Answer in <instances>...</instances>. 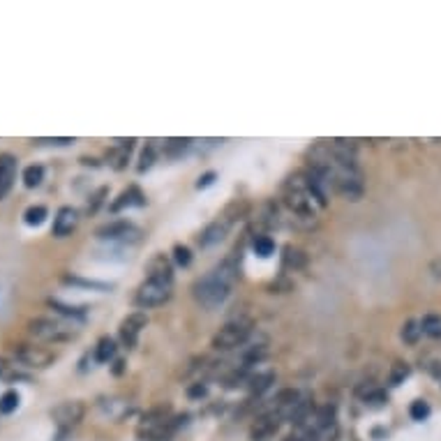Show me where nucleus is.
I'll return each mask as SVG.
<instances>
[{
  "instance_id": "f257e3e1",
  "label": "nucleus",
  "mask_w": 441,
  "mask_h": 441,
  "mask_svg": "<svg viewBox=\"0 0 441 441\" xmlns=\"http://www.w3.org/2000/svg\"><path fill=\"white\" fill-rule=\"evenodd\" d=\"M236 273L238 266L234 259H224L218 268H213L208 275L194 282V298L199 305H204L206 310H213V307L222 305L227 301V296L231 294V287L236 282Z\"/></svg>"
},
{
  "instance_id": "f03ea898",
  "label": "nucleus",
  "mask_w": 441,
  "mask_h": 441,
  "mask_svg": "<svg viewBox=\"0 0 441 441\" xmlns=\"http://www.w3.org/2000/svg\"><path fill=\"white\" fill-rule=\"evenodd\" d=\"M285 204L294 213L296 220H307L312 224L314 218H317V204H314L310 190L305 185L303 173H296L294 178H289V182L285 185Z\"/></svg>"
},
{
  "instance_id": "7ed1b4c3",
  "label": "nucleus",
  "mask_w": 441,
  "mask_h": 441,
  "mask_svg": "<svg viewBox=\"0 0 441 441\" xmlns=\"http://www.w3.org/2000/svg\"><path fill=\"white\" fill-rule=\"evenodd\" d=\"M249 333H252V321H247V319L229 321V323H224L218 333H215L213 347L220 349V352H229V349H236L240 344H245Z\"/></svg>"
},
{
  "instance_id": "20e7f679",
  "label": "nucleus",
  "mask_w": 441,
  "mask_h": 441,
  "mask_svg": "<svg viewBox=\"0 0 441 441\" xmlns=\"http://www.w3.org/2000/svg\"><path fill=\"white\" fill-rule=\"evenodd\" d=\"M28 333L32 337L44 340V342H63L74 335V330L65 326L63 321L49 319V317H35L28 321Z\"/></svg>"
},
{
  "instance_id": "39448f33",
  "label": "nucleus",
  "mask_w": 441,
  "mask_h": 441,
  "mask_svg": "<svg viewBox=\"0 0 441 441\" xmlns=\"http://www.w3.org/2000/svg\"><path fill=\"white\" fill-rule=\"evenodd\" d=\"M333 190L340 192L342 197L352 199H361L363 194V173L359 171V166H352V169H344V166H335V176H333Z\"/></svg>"
},
{
  "instance_id": "423d86ee",
  "label": "nucleus",
  "mask_w": 441,
  "mask_h": 441,
  "mask_svg": "<svg viewBox=\"0 0 441 441\" xmlns=\"http://www.w3.org/2000/svg\"><path fill=\"white\" fill-rule=\"evenodd\" d=\"M12 356L23 368H35V370H44L54 363V354L49 352V349L35 347V344H14Z\"/></svg>"
},
{
  "instance_id": "0eeeda50",
  "label": "nucleus",
  "mask_w": 441,
  "mask_h": 441,
  "mask_svg": "<svg viewBox=\"0 0 441 441\" xmlns=\"http://www.w3.org/2000/svg\"><path fill=\"white\" fill-rule=\"evenodd\" d=\"M83 414H86V406H83V402L79 400H70V402H61L56 406V409L51 411V418L56 423V428L61 430V435H65V432H70L72 428H77Z\"/></svg>"
},
{
  "instance_id": "6e6552de",
  "label": "nucleus",
  "mask_w": 441,
  "mask_h": 441,
  "mask_svg": "<svg viewBox=\"0 0 441 441\" xmlns=\"http://www.w3.org/2000/svg\"><path fill=\"white\" fill-rule=\"evenodd\" d=\"M169 298H171V285L151 280V278H146V282L137 291V305L139 307H157V305L169 301Z\"/></svg>"
},
{
  "instance_id": "1a4fd4ad",
  "label": "nucleus",
  "mask_w": 441,
  "mask_h": 441,
  "mask_svg": "<svg viewBox=\"0 0 441 441\" xmlns=\"http://www.w3.org/2000/svg\"><path fill=\"white\" fill-rule=\"evenodd\" d=\"M282 421H285V418H282V416L278 411H273V409L261 414L259 418L254 421L252 430H249V435H252V441H266V439H271L280 430V423Z\"/></svg>"
},
{
  "instance_id": "9d476101",
  "label": "nucleus",
  "mask_w": 441,
  "mask_h": 441,
  "mask_svg": "<svg viewBox=\"0 0 441 441\" xmlns=\"http://www.w3.org/2000/svg\"><path fill=\"white\" fill-rule=\"evenodd\" d=\"M146 323H148V317L144 312H135V314H130V317H125L123 323H120V340H123V344L132 349V347H137L139 342V335H141V330L146 328Z\"/></svg>"
},
{
  "instance_id": "9b49d317",
  "label": "nucleus",
  "mask_w": 441,
  "mask_h": 441,
  "mask_svg": "<svg viewBox=\"0 0 441 441\" xmlns=\"http://www.w3.org/2000/svg\"><path fill=\"white\" fill-rule=\"evenodd\" d=\"M180 418H169L160 426H151V428H139V439L141 441H171L173 432L180 426Z\"/></svg>"
},
{
  "instance_id": "f8f14e48",
  "label": "nucleus",
  "mask_w": 441,
  "mask_h": 441,
  "mask_svg": "<svg viewBox=\"0 0 441 441\" xmlns=\"http://www.w3.org/2000/svg\"><path fill=\"white\" fill-rule=\"evenodd\" d=\"M77 224H79V213L70 206L61 208L54 218V236H58V238L70 236L72 231L77 229Z\"/></svg>"
},
{
  "instance_id": "ddd939ff",
  "label": "nucleus",
  "mask_w": 441,
  "mask_h": 441,
  "mask_svg": "<svg viewBox=\"0 0 441 441\" xmlns=\"http://www.w3.org/2000/svg\"><path fill=\"white\" fill-rule=\"evenodd\" d=\"M16 178V157L10 153L0 155V199H5V194L10 192Z\"/></svg>"
},
{
  "instance_id": "4468645a",
  "label": "nucleus",
  "mask_w": 441,
  "mask_h": 441,
  "mask_svg": "<svg viewBox=\"0 0 441 441\" xmlns=\"http://www.w3.org/2000/svg\"><path fill=\"white\" fill-rule=\"evenodd\" d=\"M148 278L157 280V282H166V285H173V268L171 261L166 259L164 254H157L155 259L148 263Z\"/></svg>"
},
{
  "instance_id": "2eb2a0df",
  "label": "nucleus",
  "mask_w": 441,
  "mask_h": 441,
  "mask_svg": "<svg viewBox=\"0 0 441 441\" xmlns=\"http://www.w3.org/2000/svg\"><path fill=\"white\" fill-rule=\"evenodd\" d=\"M229 229H231V224L220 215L218 220L211 222V224H208V227L204 229V234H201V238H199V243H201V245L220 243V240H222L224 236H227V231H229Z\"/></svg>"
},
{
  "instance_id": "dca6fc26",
  "label": "nucleus",
  "mask_w": 441,
  "mask_h": 441,
  "mask_svg": "<svg viewBox=\"0 0 441 441\" xmlns=\"http://www.w3.org/2000/svg\"><path fill=\"white\" fill-rule=\"evenodd\" d=\"M132 146H135V139H128V141H118V144L113 146V151L109 153V164L113 169H125L128 166V160H130V153H132Z\"/></svg>"
},
{
  "instance_id": "f3484780",
  "label": "nucleus",
  "mask_w": 441,
  "mask_h": 441,
  "mask_svg": "<svg viewBox=\"0 0 441 441\" xmlns=\"http://www.w3.org/2000/svg\"><path fill=\"white\" fill-rule=\"evenodd\" d=\"M128 234H135V227H132L130 222H111L106 224V227L97 229V236L99 238H109V240H120V238H128Z\"/></svg>"
},
{
  "instance_id": "a211bd4d",
  "label": "nucleus",
  "mask_w": 441,
  "mask_h": 441,
  "mask_svg": "<svg viewBox=\"0 0 441 441\" xmlns=\"http://www.w3.org/2000/svg\"><path fill=\"white\" fill-rule=\"evenodd\" d=\"M146 204V197L141 194V190L139 187H128L125 190V192L118 197V201H113L111 204V211L113 213H118L120 208H125V206H144Z\"/></svg>"
},
{
  "instance_id": "6ab92c4d",
  "label": "nucleus",
  "mask_w": 441,
  "mask_h": 441,
  "mask_svg": "<svg viewBox=\"0 0 441 441\" xmlns=\"http://www.w3.org/2000/svg\"><path fill=\"white\" fill-rule=\"evenodd\" d=\"M171 418V409L169 404H160V406H153L151 411L144 414V418H141V428H151V426H160V423H166Z\"/></svg>"
},
{
  "instance_id": "aec40b11",
  "label": "nucleus",
  "mask_w": 441,
  "mask_h": 441,
  "mask_svg": "<svg viewBox=\"0 0 441 441\" xmlns=\"http://www.w3.org/2000/svg\"><path fill=\"white\" fill-rule=\"evenodd\" d=\"M273 384H275V374H273V372H261V374H254V377L249 379V390H252V395H261Z\"/></svg>"
},
{
  "instance_id": "412c9836",
  "label": "nucleus",
  "mask_w": 441,
  "mask_h": 441,
  "mask_svg": "<svg viewBox=\"0 0 441 441\" xmlns=\"http://www.w3.org/2000/svg\"><path fill=\"white\" fill-rule=\"evenodd\" d=\"M0 379L7 381V384H14V381H26L28 377L16 368V365H12L10 361H5L3 356H0Z\"/></svg>"
},
{
  "instance_id": "4be33fe9",
  "label": "nucleus",
  "mask_w": 441,
  "mask_h": 441,
  "mask_svg": "<svg viewBox=\"0 0 441 441\" xmlns=\"http://www.w3.org/2000/svg\"><path fill=\"white\" fill-rule=\"evenodd\" d=\"M361 395H363L365 404L372 406V409H379V406H384L388 402V395L377 386H370L368 390H361Z\"/></svg>"
},
{
  "instance_id": "5701e85b",
  "label": "nucleus",
  "mask_w": 441,
  "mask_h": 441,
  "mask_svg": "<svg viewBox=\"0 0 441 441\" xmlns=\"http://www.w3.org/2000/svg\"><path fill=\"white\" fill-rule=\"evenodd\" d=\"M421 330L430 337H441V317L439 314H426L421 321Z\"/></svg>"
},
{
  "instance_id": "b1692460",
  "label": "nucleus",
  "mask_w": 441,
  "mask_h": 441,
  "mask_svg": "<svg viewBox=\"0 0 441 441\" xmlns=\"http://www.w3.org/2000/svg\"><path fill=\"white\" fill-rule=\"evenodd\" d=\"M113 354H116V342L111 337H102L97 342V349H95V359L99 363H106L109 359H113Z\"/></svg>"
},
{
  "instance_id": "393cba45",
  "label": "nucleus",
  "mask_w": 441,
  "mask_h": 441,
  "mask_svg": "<svg viewBox=\"0 0 441 441\" xmlns=\"http://www.w3.org/2000/svg\"><path fill=\"white\" fill-rule=\"evenodd\" d=\"M42 180H44V169H42L39 164L26 166V171H23V185H26V187H37Z\"/></svg>"
},
{
  "instance_id": "a878e982",
  "label": "nucleus",
  "mask_w": 441,
  "mask_h": 441,
  "mask_svg": "<svg viewBox=\"0 0 441 441\" xmlns=\"http://www.w3.org/2000/svg\"><path fill=\"white\" fill-rule=\"evenodd\" d=\"M190 144H192L190 139H169L164 144V155L166 157H178V155H182L187 151Z\"/></svg>"
},
{
  "instance_id": "bb28decb",
  "label": "nucleus",
  "mask_w": 441,
  "mask_h": 441,
  "mask_svg": "<svg viewBox=\"0 0 441 441\" xmlns=\"http://www.w3.org/2000/svg\"><path fill=\"white\" fill-rule=\"evenodd\" d=\"M49 305H51L54 310H58L61 314H65V317H72V319H83V317H86V307L65 305V303H61V301H49Z\"/></svg>"
},
{
  "instance_id": "cd10ccee",
  "label": "nucleus",
  "mask_w": 441,
  "mask_h": 441,
  "mask_svg": "<svg viewBox=\"0 0 441 441\" xmlns=\"http://www.w3.org/2000/svg\"><path fill=\"white\" fill-rule=\"evenodd\" d=\"M23 220H26L28 227H39V224L46 220V208L44 206H30L26 211V215H23Z\"/></svg>"
},
{
  "instance_id": "c85d7f7f",
  "label": "nucleus",
  "mask_w": 441,
  "mask_h": 441,
  "mask_svg": "<svg viewBox=\"0 0 441 441\" xmlns=\"http://www.w3.org/2000/svg\"><path fill=\"white\" fill-rule=\"evenodd\" d=\"M421 321H414V319H409L402 326V340L406 344H414V342H418V337H421Z\"/></svg>"
},
{
  "instance_id": "c756f323",
  "label": "nucleus",
  "mask_w": 441,
  "mask_h": 441,
  "mask_svg": "<svg viewBox=\"0 0 441 441\" xmlns=\"http://www.w3.org/2000/svg\"><path fill=\"white\" fill-rule=\"evenodd\" d=\"M252 247H254V252L259 256H271L273 249H275V243H273L271 236H254Z\"/></svg>"
},
{
  "instance_id": "7c9ffc66",
  "label": "nucleus",
  "mask_w": 441,
  "mask_h": 441,
  "mask_svg": "<svg viewBox=\"0 0 441 441\" xmlns=\"http://www.w3.org/2000/svg\"><path fill=\"white\" fill-rule=\"evenodd\" d=\"M409 372H411V368L406 363H402V361H397L393 368H390V377H388V381L393 386H397V384H402V381L409 377Z\"/></svg>"
},
{
  "instance_id": "2f4dec72",
  "label": "nucleus",
  "mask_w": 441,
  "mask_h": 441,
  "mask_svg": "<svg viewBox=\"0 0 441 441\" xmlns=\"http://www.w3.org/2000/svg\"><path fill=\"white\" fill-rule=\"evenodd\" d=\"M19 393H16V390H7V393L0 397V411L3 414H12L16 406H19Z\"/></svg>"
},
{
  "instance_id": "473e14b6",
  "label": "nucleus",
  "mask_w": 441,
  "mask_h": 441,
  "mask_svg": "<svg viewBox=\"0 0 441 441\" xmlns=\"http://www.w3.org/2000/svg\"><path fill=\"white\" fill-rule=\"evenodd\" d=\"M285 263L294 266V268H301V266H305V254L296 247H287L285 249Z\"/></svg>"
},
{
  "instance_id": "72a5a7b5",
  "label": "nucleus",
  "mask_w": 441,
  "mask_h": 441,
  "mask_svg": "<svg viewBox=\"0 0 441 441\" xmlns=\"http://www.w3.org/2000/svg\"><path fill=\"white\" fill-rule=\"evenodd\" d=\"M409 414L414 421H426L430 416V404L426 400H416L411 406H409Z\"/></svg>"
},
{
  "instance_id": "f704fd0d",
  "label": "nucleus",
  "mask_w": 441,
  "mask_h": 441,
  "mask_svg": "<svg viewBox=\"0 0 441 441\" xmlns=\"http://www.w3.org/2000/svg\"><path fill=\"white\" fill-rule=\"evenodd\" d=\"M155 162V146L153 144H148L144 148V153H141V162H139V171H146V169H151Z\"/></svg>"
},
{
  "instance_id": "c9c22d12",
  "label": "nucleus",
  "mask_w": 441,
  "mask_h": 441,
  "mask_svg": "<svg viewBox=\"0 0 441 441\" xmlns=\"http://www.w3.org/2000/svg\"><path fill=\"white\" fill-rule=\"evenodd\" d=\"M68 285H79V287H90V289H109V285H102V282H93V280H79V278H63Z\"/></svg>"
},
{
  "instance_id": "e433bc0d",
  "label": "nucleus",
  "mask_w": 441,
  "mask_h": 441,
  "mask_svg": "<svg viewBox=\"0 0 441 441\" xmlns=\"http://www.w3.org/2000/svg\"><path fill=\"white\" fill-rule=\"evenodd\" d=\"M173 254H176V261L180 266H190V261H192V252H190L185 245H176V247H173Z\"/></svg>"
},
{
  "instance_id": "4c0bfd02",
  "label": "nucleus",
  "mask_w": 441,
  "mask_h": 441,
  "mask_svg": "<svg viewBox=\"0 0 441 441\" xmlns=\"http://www.w3.org/2000/svg\"><path fill=\"white\" fill-rule=\"evenodd\" d=\"M74 139H37L35 144H49V146H68Z\"/></svg>"
},
{
  "instance_id": "58836bf2",
  "label": "nucleus",
  "mask_w": 441,
  "mask_h": 441,
  "mask_svg": "<svg viewBox=\"0 0 441 441\" xmlns=\"http://www.w3.org/2000/svg\"><path fill=\"white\" fill-rule=\"evenodd\" d=\"M213 180H215V173H213V171H211V173H204V176H199L197 187H199V190H201V187H208Z\"/></svg>"
},
{
  "instance_id": "ea45409f",
  "label": "nucleus",
  "mask_w": 441,
  "mask_h": 441,
  "mask_svg": "<svg viewBox=\"0 0 441 441\" xmlns=\"http://www.w3.org/2000/svg\"><path fill=\"white\" fill-rule=\"evenodd\" d=\"M190 397H204L206 395V386H201V384H194V386H190Z\"/></svg>"
},
{
  "instance_id": "a19ab883",
  "label": "nucleus",
  "mask_w": 441,
  "mask_h": 441,
  "mask_svg": "<svg viewBox=\"0 0 441 441\" xmlns=\"http://www.w3.org/2000/svg\"><path fill=\"white\" fill-rule=\"evenodd\" d=\"M104 194H106V190H104V187H102V190H97V194L93 197V206H88V211H90V213H93L95 208H97L99 204H102V197H104Z\"/></svg>"
},
{
  "instance_id": "79ce46f5",
  "label": "nucleus",
  "mask_w": 441,
  "mask_h": 441,
  "mask_svg": "<svg viewBox=\"0 0 441 441\" xmlns=\"http://www.w3.org/2000/svg\"><path fill=\"white\" fill-rule=\"evenodd\" d=\"M430 372H432V377H435L437 381H441V363H432Z\"/></svg>"
},
{
  "instance_id": "37998d69",
  "label": "nucleus",
  "mask_w": 441,
  "mask_h": 441,
  "mask_svg": "<svg viewBox=\"0 0 441 441\" xmlns=\"http://www.w3.org/2000/svg\"><path fill=\"white\" fill-rule=\"evenodd\" d=\"M123 365H125L123 361H116V368H113V372H116V374H120V372H123Z\"/></svg>"
},
{
  "instance_id": "c03bdc74",
  "label": "nucleus",
  "mask_w": 441,
  "mask_h": 441,
  "mask_svg": "<svg viewBox=\"0 0 441 441\" xmlns=\"http://www.w3.org/2000/svg\"><path fill=\"white\" fill-rule=\"evenodd\" d=\"M285 441H305V437H301V435H291V437H287Z\"/></svg>"
}]
</instances>
